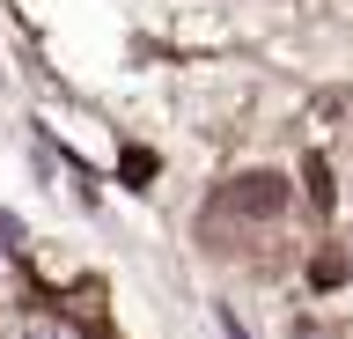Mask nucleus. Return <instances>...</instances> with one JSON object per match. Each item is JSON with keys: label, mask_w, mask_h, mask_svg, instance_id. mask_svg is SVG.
<instances>
[{"label": "nucleus", "mask_w": 353, "mask_h": 339, "mask_svg": "<svg viewBox=\"0 0 353 339\" xmlns=\"http://www.w3.org/2000/svg\"><path fill=\"white\" fill-rule=\"evenodd\" d=\"M15 339H74V332H66V325H52V317H30Z\"/></svg>", "instance_id": "obj_1"}]
</instances>
